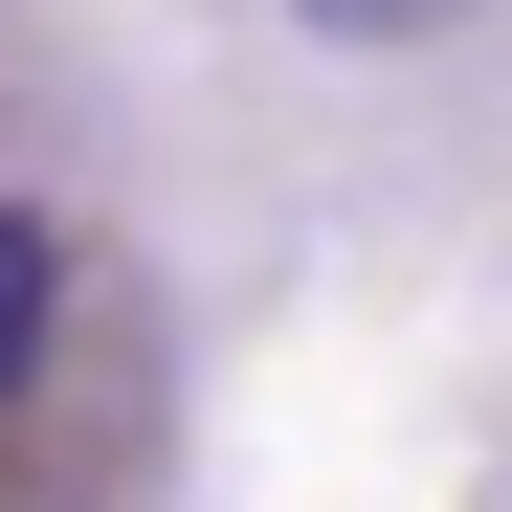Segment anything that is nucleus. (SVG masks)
Instances as JSON below:
<instances>
[{
    "label": "nucleus",
    "mask_w": 512,
    "mask_h": 512,
    "mask_svg": "<svg viewBox=\"0 0 512 512\" xmlns=\"http://www.w3.org/2000/svg\"><path fill=\"white\" fill-rule=\"evenodd\" d=\"M290 23H334V45H423V23H468V0H290Z\"/></svg>",
    "instance_id": "nucleus-2"
},
{
    "label": "nucleus",
    "mask_w": 512,
    "mask_h": 512,
    "mask_svg": "<svg viewBox=\"0 0 512 512\" xmlns=\"http://www.w3.org/2000/svg\"><path fill=\"white\" fill-rule=\"evenodd\" d=\"M45 312H67V245H45L23 201H0V401H23V379H45Z\"/></svg>",
    "instance_id": "nucleus-1"
}]
</instances>
